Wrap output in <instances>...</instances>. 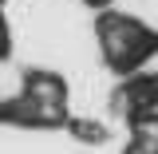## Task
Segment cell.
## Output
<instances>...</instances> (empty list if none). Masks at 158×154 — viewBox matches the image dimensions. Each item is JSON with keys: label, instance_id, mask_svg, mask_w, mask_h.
<instances>
[{"label": "cell", "instance_id": "1", "mask_svg": "<svg viewBox=\"0 0 158 154\" xmlns=\"http://www.w3.org/2000/svg\"><path fill=\"white\" fill-rule=\"evenodd\" d=\"M99 40H103V52H107V63L115 71H135L142 59L158 48V36L146 32L142 24L127 16H103L99 20Z\"/></svg>", "mask_w": 158, "mask_h": 154}, {"label": "cell", "instance_id": "2", "mask_svg": "<svg viewBox=\"0 0 158 154\" xmlns=\"http://www.w3.org/2000/svg\"><path fill=\"white\" fill-rule=\"evenodd\" d=\"M118 103L131 111V119L158 111V71H142V75L127 79V87L118 91Z\"/></svg>", "mask_w": 158, "mask_h": 154}]
</instances>
